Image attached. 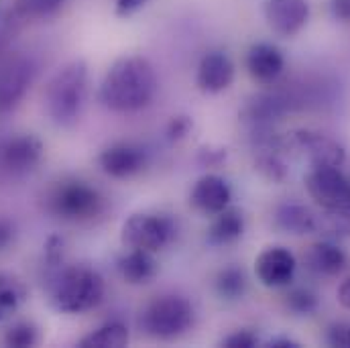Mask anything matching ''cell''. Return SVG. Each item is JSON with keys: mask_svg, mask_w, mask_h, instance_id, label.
<instances>
[{"mask_svg": "<svg viewBox=\"0 0 350 348\" xmlns=\"http://www.w3.org/2000/svg\"><path fill=\"white\" fill-rule=\"evenodd\" d=\"M157 74L143 55L118 57L100 84V102L114 112H137L153 102Z\"/></svg>", "mask_w": 350, "mask_h": 348, "instance_id": "obj_1", "label": "cell"}, {"mask_svg": "<svg viewBox=\"0 0 350 348\" xmlns=\"http://www.w3.org/2000/svg\"><path fill=\"white\" fill-rule=\"evenodd\" d=\"M47 297L59 314H84L100 306L104 299L102 275L86 265H64L43 279Z\"/></svg>", "mask_w": 350, "mask_h": 348, "instance_id": "obj_2", "label": "cell"}, {"mask_svg": "<svg viewBox=\"0 0 350 348\" xmlns=\"http://www.w3.org/2000/svg\"><path fill=\"white\" fill-rule=\"evenodd\" d=\"M86 96L88 64L84 59H72L47 82L43 94L45 110L57 126H74L84 110Z\"/></svg>", "mask_w": 350, "mask_h": 348, "instance_id": "obj_3", "label": "cell"}, {"mask_svg": "<svg viewBox=\"0 0 350 348\" xmlns=\"http://www.w3.org/2000/svg\"><path fill=\"white\" fill-rule=\"evenodd\" d=\"M193 324V308L181 295H161L141 314V330L155 340H175Z\"/></svg>", "mask_w": 350, "mask_h": 348, "instance_id": "obj_4", "label": "cell"}, {"mask_svg": "<svg viewBox=\"0 0 350 348\" xmlns=\"http://www.w3.org/2000/svg\"><path fill=\"white\" fill-rule=\"evenodd\" d=\"M47 210L70 222H86L102 214L104 198L84 181H62L45 198Z\"/></svg>", "mask_w": 350, "mask_h": 348, "instance_id": "obj_5", "label": "cell"}, {"mask_svg": "<svg viewBox=\"0 0 350 348\" xmlns=\"http://www.w3.org/2000/svg\"><path fill=\"white\" fill-rule=\"evenodd\" d=\"M174 220L165 214L137 212L131 214L120 228V243L124 249H141L157 253L175 239Z\"/></svg>", "mask_w": 350, "mask_h": 348, "instance_id": "obj_6", "label": "cell"}, {"mask_svg": "<svg viewBox=\"0 0 350 348\" xmlns=\"http://www.w3.org/2000/svg\"><path fill=\"white\" fill-rule=\"evenodd\" d=\"M285 147L299 151L310 168H340L347 159V151L336 139L310 129L293 131L285 139Z\"/></svg>", "mask_w": 350, "mask_h": 348, "instance_id": "obj_7", "label": "cell"}, {"mask_svg": "<svg viewBox=\"0 0 350 348\" xmlns=\"http://www.w3.org/2000/svg\"><path fill=\"white\" fill-rule=\"evenodd\" d=\"M33 64L18 51L0 49V112L10 110L21 102L33 82Z\"/></svg>", "mask_w": 350, "mask_h": 348, "instance_id": "obj_8", "label": "cell"}, {"mask_svg": "<svg viewBox=\"0 0 350 348\" xmlns=\"http://www.w3.org/2000/svg\"><path fill=\"white\" fill-rule=\"evenodd\" d=\"M306 189L322 208L350 206V179L340 168H312L306 175Z\"/></svg>", "mask_w": 350, "mask_h": 348, "instance_id": "obj_9", "label": "cell"}, {"mask_svg": "<svg viewBox=\"0 0 350 348\" xmlns=\"http://www.w3.org/2000/svg\"><path fill=\"white\" fill-rule=\"evenodd\" d=\"M43 157V143L35 135H16L0 147V168L10 175L33 172Z\"/></svg>", "mask_w": 350, "mask_h": 348, "instance_id": "obj_10", "label": "cell"}, {"mask_svg": "<svg viewBox=\"0 0 350 348\" xmlns=\"http://www.w3.org/2000/svg\"><path fill=\"white\" fill-rule=\"evenodd\" d=\"M265 18L273 33L279 37L297 35L310 21L308 0H267Z\"/></svg>", "mask_w": 350, "mask_h": 348, "instance_id": "obj_11", "label": "cell"}, {"mask_svg": "<svg viewBox=\"0 0 350 348\" xmlns=\"http://www.w3.org/2000/svg\"><path fill=\"white\" fill-rule=\"evenodd\" d=\"M297 269L295 255L285 247H267L255 259V273L261 285L279 289L293 281Z\"/></svg>", "mask_w": 350, "mask_h": 348, "instance_id": "obj_12", "label": "cell"}, {"mask_svg": "<svg viewBox=\"0 0 350 348\" xmlns=\"http://www.w3.org/2000/svg\"><path fill=\"white\" fill-rule=\"evenodd\" d=\"M232 189L224 177L216 174H208L200 177L191 191H189V204L193 210H198L204 216H216L222 210L230 206Z\"/></svg>", "mask_w": 350, "mask_h": 348, "instance_id": "obj_13", "label": "cell"}, {"mask_svg": "<svg viewBox=\"0 0 350 348\" xmlns=\"http://www.w3.org/2000/svg\"><path fill=\"white\" fill-rule=\"evenodd\" d=\"M98 163L106 175L114 179H129L145 170L147 153L133 143H114L100 153Z\"/></svg>", "mask_w": 350, "mask_h": 348, "instance_id": "obj_14", "label": "cell"}, {"mask_svg": "<svg viewBox=\"0 0 350 348\" xmlns=\"http://www.w3.org/2000/svg\"><path fill=\"white\" fill-rule=\"evenodd\" d=\"M234 82V64L224 51L206 53L196 72V84L204 94H220Z\"/></svg>", "mask_w": 350, "mask_h": 348, "instance_id": "obj_15", "label": "cell"}, {"mask_svg": "<svg viewBox=\"0 0 350 348\" xmlns=\"http://www.w3.org/2000/svg\"><path fill=\"white\" fill-rule=\"evenodd\" d=\"M249 76L259 84H273L285 70V59L279 47L271 43H255L245 59Z\"/></svg>", "mask_w": 350, "mask_h": 348, "instance_id": "obj_16", "label": "cell"}, {"mask_svg": "<svg viewBox=\"0 0 350 348\" xmlns=\"http://www.w3.org/2000/svg\"><path fill=\"white\" fill-rule=\"evenodd\" d=\"M306 265L314 275L334 277V275H338V273H342L347 269L349 257L338 245H334L330 241H320V243H314L308 249Z\"/></svg>", "mask_w": 350, "mask_h": 348, "instance_id": "obj_17", "label": "cell"}, {"mask_svg": "<svg viewBox=\"0 0 350 348\" xmlns=\"http://www.w3.org/2000/svg\"><path fill=\"white\" fill-rule=\"evenodd\" d=\"M273 220H275V226L285 235L304 237V235L316 232V214L308 206L297 204V202L279 204L275 208Z\"/></svg>", "mask_w": 350, "mask_h": 348, "instance_id": "obj_18", "label": "cell"}, {"mask_svg": "<svg viewBox=\"0 0 350 348\" xmlns=\"http://www.w3.org/2000/svg\"><path fill=\"white\" fill-rule=\"evenodd\" d=\"M153 255L155 253H149V251L129 249V253H124L116 263V269H118L120 277L131 285L149 283L159 271V265H157Z\"/></svg>", "mask_w": 350, "mask_h": 348, "instance_id": "obj_19", "label": "cell"}, {"mask_svg": "<svg viewBox=\"0 0 350 348\" xmlns=\"http://www.w3.org/2000/svg\"><path fill=\"white\" fill-rule=\"evenodd\" d=\"M245 235V216L237 208H226L214 216L208 228V243L212 247H228Z\"/></svg>", "mask_w": 350, "mask_h": 348, "instance_id": "obj_20", "label": "cell"}, {"mask_svg": "<svg viewBox=\"0 0 350 348\" xmlns=\"http://www.w3.org/2000/svg\"><path fill=\"white\" fill-rule=\"evenodd\" d=\"M285 112V102L279 96L273 94H259L255 98H251L243 112L241 118L251 124V129L255 126H271L275 120L281 118V114Z\"/></svg>", "mask_w": 350, "mask_h": 348, "instance_id": "obj_21", "label": "cell"}, {"mask_svg": "<svg viewBox=\"0 0 350 348\" xmlns=\"http://www.w3.org/2000/svg\"><path fill=\"white\" fill-rule=\"evenodd\" d=\"M129 328L120 320H110L80 340L82 348H122L129 345Z\"/></svg>", "mask_w": 350, "mask_h": 348, "instance_id": "obj_22", "label": "cell"}, {"mask_svg": "<svg viewBox=\"0 0 350 348\" xmlns=\"http://www.w3.org/2000/svg\"><path fill=\"white\" fill-rule=\"evenodd\" d=\"M316 232L330 239L350 237V206L322 208V212L316 214Z\"/></svg>", "mask_w": 350, "mask_h": 348, "instance_id": "obj_23", "label": "cell"}, {"mask_svg": "<svg viewBox=\"0 0 350 348\" xmlns=\"http://www.w3.org/2000/svg\"><path fill=\"white\" fill-rule=\"evenodd\" d=\"M25 21H29L27 0H0V49L6 47Z\"/></svg>", "mask_w": 350, "mask_h": 348, "instance_id": "obj_24", "label": "cell"}, {"mask_svg": "<svg viewBox=\"0 0 350 348\" xmlns=\"http://www.w3.org/2000/svg\"><path fill=\"white\" fill-rule=\"evenodd\" d=\"M247 287H249V279L241 267H224L222 271H218L214 279L216 293L226 302L241 299L247 293Z\"/></svg>", "mask_w": 350, "mask_h": 348, "instance_id": "obj_25", "label": "cell"}, {"mask_svg": "<svg viewBox=\"0 0 350 348\" xmlns=\"http://www.w3.org/2000/svg\"><path fill=\"white\" fill-rule=\"evenodd\" d=\"M27 299L25 283L8 273H0V322L10 318Z\"/></svg>", "mask_w": 350, "mask_h": 348, "instance_id": "obj_26", "label": "cell"}, {"mask_svg": "<svg viewBox=\"0 0 350 348\" xmlns=\"http://www.w3.org/2000/svg\"><path fill=\"white\" fill-rule=\"evenodd\" d=\"M255 172L271 183H281L289 174L279 151H259L255 157Z\"/></svg>", "mask_w": 350, "mask_h": 348, "instance_id": "obj_27", "label": "cell"}, {"mask_svg": "<svg viewBox=\"0 0 350 348\" xmlns=\"http://www.w3.org/2000/svg\"><path fill=\"white\" fill-rule=\"evenodd\" d=\"M320 299L308 287H295L285 295V308L295 316H312L318 312Z\"/></svg>", "mask_w": 350, "mask_h": 348, "instance_id": "obj_28", "label": "cell"}, {"mask_svg": "<svg viewBox=\"0 0 350 348\" xmlns=\"http://www.w3.org/2000/svg\"><path fill=\"white\" fill-rule=\"evenodd\" d=\"M37 340H39V332L37 326L31 322H16L4 334V343L10 348H31L37 345Z\"/></svg>", "mask_w": 350, "mask_h": 348, "instance_id": "obj_29", "label": "cell"}, {"mask_svg": "<svg viewBox=\"0 0 350 348\" xmlns=\"http://www.w3.org/2000/svg\"><path fill=\"white\" fill-rule=\"evenodd\" d=\"M228 157V149L226 147H216V145H204L198 149L196 161L202 168H220Z\"/></svg>", "mask_w": 350, "mask_h": 348, "instance_id": "obj_30", "label": "cell"}, {"mask_svg": "<svg viewBox=\"0 0 350 348\" xmlns=\"http://www.w3.org/2000/svg\"><path fill=\"white\" fill-rule=\"evenodd\" d=\"M259 336L257 332L249 330V328H243V330H234L230 332L228 336H224L220 340V347L224 348H255L259 347Z\"/></svg>", "mask_w": 350, "mask_h": 348, "instance_id": "obj_31", "label": "cell"}, {"mask_svg": "<svg viewBox=\"0 0 350 348\" xmlns=\"http://www.w3.org/2000/svg\"><path fill=\"white\" fill-rule=\"evenodd\" d=\"M191 129H193V120L187 114H177V116H174L167 122L165 137H167L170 143H179V141H183L191 133Z\"/></svg>", "mask_w": 350, "mask_h": 348, "instance_id": "obj_32", "label": "cell"}, {"mask_svg": "<svg viewBox=\"0 0 350 348\" xmlns=\"http://www.w3.org/2000/svg\"><path fill=\"white\" fill-rule=\"evenodd\" d=\"M349 330L350 326L347 324H332L326 332V340L332 345V347H342L349 348Z\"/></svg>", "mask_w": 350, "mask_h": 348, "instance_id": "obj_33", "label": "cell"}, {"mask_svg": "<svg viewBox=\"0 0 350 348\" xmlns=\"http://www.w3.org/2000/svg\"><path fill=\"white\" fill-rule=\"evenodd\" d=\"M147 2H149V0H116L114 12H116V16L126 18V16H133L135 12H139Z\"/></svg>", "mask_w": 350, "mask_h": 348, "instance_id": "obj_34", "label": "cell"}, {"mask_svg": "<svg viewBox=\"0 0 350 348\" xmlns=\"http://www.w3.org/2000/svg\"><path fill=\"white\" fill-rule=\"evenodd\" d=\"M330 12L338 23H350V0H330Z\"/></svg>", "mask_w": 350, "mask_h": 348, "instance_id": "obj_35", "label": "cell"}, {"mask_svg": "<svg viewBox=\"0 0 350 348\" xmlns=\"http://www.w3.org/2000/svg\"><path fill=\"white\" fill-rule=\"evenodd\" d=\"M14 239V224L6 218H0V251H4Z\"/></svg>", "mask_w": 350, "mask_h": 348, "instance_id": "obj_36", "label": "cell"}, {"mask_svg": "<svg viewBox=\"0 0 350 348\" xmlns=\"http://www.w3.org/2000/svg\"><path fill=\"white\" fill-rule=\"evenodd\" d=\"M301 345L287 336H273L265 343V348H299Z\"/></svg>", "mask_w": 350, "mask_h": 348, "instance_id": "obj_37", "label": "cell"}, {"mask_svg": "<svg viewBox=\"0 0 350 348\" xmlns=\"http://www.w3.org/2000/svg\"><path fill=\"white\" fill-rule=\"evenodd\" d=\"M336 297H338V304H340L342 308L350 310V277L340 283V287H338V291H336Z\"/></svg>", "mask_w": 350, "mask_h": 348, "instance_id": "obj_38", "label": "cell"}, {"mask_svg": "<svg viewBox=\"0 0 350 348\" xmlns=\"http://www.w3.org/2000/svg\"><path fill=\"white\" fill-rule=\"evenodd\" d=\"M349 347H350V330H349Z\"/></svg>", "mask_w": 350, "mask_h": 348, "instance_id": "obj_39", "label": "cell"}]
</instances>
